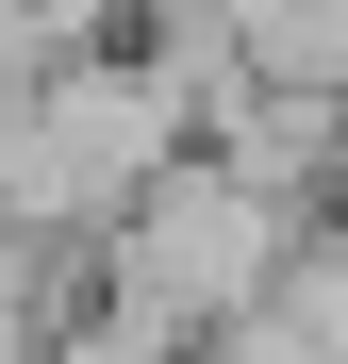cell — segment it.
Instances as JSON below:
<instances>
[{
    "mask_svg": "<svg viewBox=\"0 0 348 364\" xmlns=\"http://www.w3.org/2000/svg\"><path fill=\"white\" fill-rule=\"evenodd\" d=\"M199 149V100L166 67L149 33H100V50H50V67L0 100V215L33 232V249H100L116 215H133L149 166Z\"/></svg>",
    "mask_w": 348,
    "mask_h": 364,
    "instance_id": "cell-1",
    "label": "cell"
},
{
    "mask_svg": "<svg viewBox=\"0 0 348 364\" xmlns=\"http://www.w3.org/2000/svg\"><path fill=\"white\" fill-rule=\"evenodd\" d=\"M299 199L282 182H249V166H216V149H183V166H149L133 182V215L83 249V282L116 298V315H149V331H232V315H265L282 298V265H299Z\"/></svg>",
    "mask_w": 348,
    "mask_h": 364,
    "instance_id": "cell-2",
    "label": "cell"
},
{
    "mask_svg": "<svg viewBox=\"0 0 348 364\" xmlns=\"http://www.w3.org/2000/svg\"><path fill=\"white\" fill-rule=\"evenodd\" d=\"M265 315H299V331H315V348L348 364V199H332V215L299 232V265H282V298H265Z\"/></svg>",
    "mask_w": 348,
    "mask_h": 364,
    "instance_id": "cell-3",
    "label": "cell"
},
{
    "mask_svg": "<svg viewBox=\"0 0 348 364\" xmlns=\"http://www.w3.org/2000/svg\"><path fill=\"white\" fill-rule=\"evenodd\" d=\"M33 364H183V331H149V315H116V298L83 282L67 315H50V348H33Z\"/></svg>",
    "mask_w": 348,
    "mask_h": 364,
    "instance_id": "cell-4",
    "label": "cell"
},
{
    "mask_svg": "<svg viewBox=\"0 0 348 364\" xmlns=\"http://www.w3.org/2000/svg\"><path fill=\"white\" fill-rule=\"evenodd\" d=\"M183 364H332V348H315L299 315H232V331H199Z\"/></svg>",
    "mask_w": 348,
    "mask_h": 364,
    "instance_id": "cell-5",
    "label": "cell"
}]
</instances>
